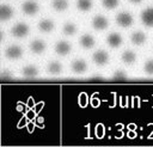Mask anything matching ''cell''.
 <instances>
[{
  "label": "cell",
  "instance_id": "1",
  "mask_svg": "<svg viewBox=\"0 0 153 147\" xmlns=\"http://www.w3.org/2000/svg\"><path fill=\"white\" fill-rule=\"evenodd\" d=\"M29 32H30V27L25 23H17L11 29V35L16 38H23L27 36Z\"/></svg>",
  "mask_w": 153,
  "mask_h": 147
},
{
  "label": "cell",
  "instance_id": "2",
  "mask_svg": "<svg viewBox=\"0 0 153 147\" xmlns=\"http://www.w3.org/2000/svg\"><path fill=\"white\" fill-rule=\"evenodd\" d=\"M115 20H116L117 25H120L121 27H129L134 23L133 16L130 13H128V12H121V13H118L116 16Z\"/></svg>",
  "mask_w": 153,
  "mask_h": 147
},
{
  "label": "cell",
  "instance_id": "3",
  "mask_svg": "<svg viewBox=\"0 0 153 147\" xmlns=\"http://www.w3.org/2000/svg\"><path fill=\"white\" fill-rule=\"evenodd\" d=\"M38 10H39V6L35 0H26L22 5V11L26 16H33L35 13L38 12Z\"/></svg>",
  "mask_w": 153,
  "mask_h": 147
},
{
  "label": "cell",
  "instance_id": "4",
  "mask_svg": "<svg viewBox=\"0 0 153 147\" xmlns=\"http://www.w3.org/2000/svg\"><path fill=\"white\" fill-rule=\"evenodd\" d=\"M140 19L142 24L147 27H153V7H147L141 11Z\"/></svg>",
  "mask_w": 153,
  "mask_h": 147
},
{
  "label": "cell",
  "instance_id": "5",
  "mask_svg": "<svg viewBox=\"0 0 153 147\" xmlns=\"http://www.w3.org/2000/svg\"><path fill=\"white\" fill-rule=\"evenodd\" d=\"M92 61L97 66H105L109 62V54L104 50H97L92 54Z\"/></svg>",
  "mask_w": 153,
  "mask_h": 147
},
{
  "label": "cell",
  "instance_id": "6",
  "mask_svg": "<svg viewBox=\"0 0 153 147\" xmlns=\"http://www.w3.org/2000/svg\"><path fill=\"white\" fill-rule=\"evenodd\" d=\"M23 55V49L19 45H10L5 50V56L8 60H18Z\"/></svg>",
  "mask_w": 153,
  "mask_h": 147
},
{
  "label": "cell",
  "instance_id": "7",
  "mask_svg": "<svg viewBox=\"0 0 153 147\" xmlns=\"http://www.w3.org/2000/svg\"><path fill=\"white\" fill-rule=\"evenodd\" d=\"M109 26V20L104 16H96L92 19V27L97 31H103Z\"/></svg>",
  "mask_w": 153,
  "mask_h": 147
},
{
  "label": "cell",
  "instance_id": "8",
  "mask_svg": "<svg viewBox=\"0 0 153 147\" xmlns=\"http://www.w3.org/2000/svg\"><path fill=\"white\" fill-rule=\"evenodd\" d=\"M71 50H72V47H71V44H69L68 42H66V41H60V42H57V43L55 44V53H56L57 55H60V56H66V55H68V54L71 53Z\"/></svg>",
  "mask_w": 153,
  "mask_h": 147
},
{
  "label": "cell",
  "instance_id": "9",
  "mask_svg": "<svg viewBox=\"0 0 153 147\" xmlns=\"http://www.w3.org/2000/svg\"><path fill=\"white\" fill-rule=\"evenodd\" d=\"M71 69H72V72H73L74 74H82V73H85L86 69H87V63H86L84 60H81V59L74 60V61H72V63H71Z\"/></svg>",
  "mask_w": 153,
  "mask_h": 147
},
{
  "label": "cell",
  "instance_id": "10",
  "mask_svg": "<svg viewBox=\"0 0 153 147\" xmlns=\"http://www.w3.org/2000/svg\"><path fill=\"white\" fill-rule=\"evenodd\" d=\"M79 44H80L84 49H91V48L94 47L96 39H94V37H93L92 35L85 33V35H82V36L79 38Z\"/></svg>",
  "mask_w": 153,
  "mask_h": 147
},
{
  "label": "cell",
  "instance_id": "11",
  "mask_svg": "<svg viewBox=\"0 0 153 147\" xmlns=\"http://www.w3.org/2000/svg\"><path fill=\"white\" fill-rule=\"evenodd\" d=\"M122 42H123L122 36L120 33H116V32H112L106 37V43L111 48H118L122 44Z\"/></svg>",
  "mask_w": 153,
  "mask_h": 147
},
{
  "label": "cell",
  "instance_id": "12",
  "mask_svg": "<svg viewBox=\"0 0 153 147\" xmlns=\"http://www.w3.org/2000/svg\"><path fill=\"white\" fill-rule=\"evenodd\" d=\"M146 39H147L146 35L141 31H135L130 35V42L134 45H142V44H145Z\"/></svg>",
  "mask_w": 153,
  "mask_h": 147
},
{
  "label": "cell",
  "instance_id": "13",
  "mask_svg": "<svg viewBox=\"0 0 153 147\" xmlns=\"http://www.w3.org/2000/svg\"><path fill=\"white\" fill-rule=\"evenodd\" d=\"M30 50L33 54H42L45 50V43L42 39H35L30 44Z\"/></svg>",
  "mask_w": 153,
  "mask_h": 147
},
{
  "label": "cell",
  "instance_id": "14",
  "mask_svg": "<svg viewBox=\"0 0 153 147\" xmlns=\"http://www.w3.org/2000/svg\"><path fill=\"white\" fill-rule=\"evenodd\" d=\"M55 25L53 23V20L50 19H42L39 23H38V29L42 31V32H45V33H49L54 30Z\"/></svg>",
  "mask_w": 153,
  "mask_h": 147
},
{
  "label": "cell",
  "instance_id": "15",
  "mask_svg": "<svg viewBox=\"0 0 153 147\" xmlns=\"http://www.w3.org/2000/svg\"><path fill=\"white\" fill-rule=\"evenodd\" d=\"M12 17H13L12 7H10L7 5H1V7H0V19L2 22H6V20H10Z\"/></svg>",
  "mask_w": 153,
  "mask_h": 147
},
{
  "label": "cell",
  "instance_id": "16",
  "mask_svg": "<svg viewBox=\"0 0 153 147\" xmlns=\"http://www.w3.org/2000/svg\"><path fill=\"white\" fill-rule=\"evenodd\" d=\"M22 74L25 76V78H35L38 75V68L33 65H29V66H25L23 69H22Z\"/></svg>",
  "mask_w": 153,
  "mask_h": 147
},
{
  "label": "cell",
  "instance_id": "17",
  "mask_svg": "<svg viewBox=\"0 0 153 147\" xmlns=\"http://www.w3.org/2000/svg\"><path fill=\"white\" fill-rule=\"evenodd\" d=\"M121 60H122V62L126 63V65H131V63H134L135 60H136V54H135L134 51H131V50H126L124 53H122Z\"/></svg>",
  "mask_w": 153,
  "mask_h": 147
},
{
  "label": "cell",
  "instance_id": "18",
  "mask_svg": "<svg viewBox=\"0 0 153 147\" xmlns=\"http://www.w3.org/2000/svg\"><path fill=\"white\" fill-rule=\"evenodd\" d=\"M69 6V2L68 0H53L51 1V7L57 11V12H63L68 8Z\"/></svg>",
  "mask_w": 153,
  "mask_h": 147
},
{
  "label": "cell",
  "instance_id": "19",
  "mask_svg": "<svg viewBox=\"0 0 153 147\" xmlns=\"http://www.w3.org/2000/svg\"><path fill=\"white\" fill-rule=\"evenodd\" d=\"M47 71L51 75H59L62 72V65L60 62H57V61H53V62H50L48 65Z\"/></svg>",
  "mask_w": 153,
  "mask_h": 147
},
{
  "label": "cell",
  "instance_id": "20",
  "mask_svg": "<svg viewBox=\"0 0 153 147\" xmlns=\"http://www.w3.org/2000/svg\"><path fill=\"white\" fill-rule=\"evenodd\" d=\"M93 6L92 0H78L76 1V7L81 12H88Z\"/></svg>",
  "mask_w": 153,
  "mask_h": 147
},
{
  "label": "cell",
  "instance_id": "21",
  "mask_svg": "<svg viewBox=\"0 0 153 147\" xmlns=\"http://www.w3.org/2000/svg\"><path fill=\"white\" fill-rule=\"evenodd\" d=\"M76 30H78V27H76V25L73 24V23H66V24L63 25V27H62V32H63V35H66V36H72V35H74V33L76 32Z\"/></svg>",
  "mask_w": 153,
  "mask_h": 147
},
{
  "label": "cell",
  "instance_id": "22",
  "mask_svg": "<svg viewBox=\"0 0 153 147\" xmlns=\"http://www.w3.org/2000/svg\"><path fill=\"white\" fill-rule=\"evenodd\" d=\"M120 0H102V6L106 10H114L118 6Z\"/></svg>",
  "mask_w": 153,
  "mask_h": 147
},
{
  "label": "cell",
  "instance_id": "23",
  "mask_svg": "<svg viewBox=\"0 0 153 147\" xmlns=\"http://www.w3.org/2000/svg\"><path fill=\"white\" fill-rule=\"evenodd\" d=\"M143 71L147 75H153V60H148L145 66H143Z\"/></svg>",
  "mask_w": 153,
  "mask_h": 147
},
{
  "label": "cell",
  "instance_id": "24",
  "mask_svg": "<svg viewBox=\"0 0 153 147\" xmlns=\"http://www.w3.org/2000/svg\"><path fill=\"white\" fill-rule=\"evenodd\" d=\"M112 78L116 79V80H122V79H126L127 78V73L124 71H122V69H118V71H116L112 74Z\"/></svg>",
  "mask_w": 153,
  "mask_h": 147
},
{
  "label": "cell",
  "instance_id": "25",
  "mask_svg": "<svg viewBox=\"0 0 153 147\" xmlns=\"http://www.w3.org/2000/svg\"><path fill=\"white\" fill-rule=\"evenodd\" d=\"M129 2H131V4H140V2H142L143 0H128Z\"/></svg>",
  "mask_w": 153,
  "mask_h": 147
}]
</instances>
